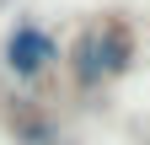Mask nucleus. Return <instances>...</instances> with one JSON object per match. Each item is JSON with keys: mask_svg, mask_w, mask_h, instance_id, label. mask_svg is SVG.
Wrapping results in <instances>:
<instances>
[{"mask_svg": "<svg viewBox=\"0 0 150 145\" xmlns=\"http://www.w3.org/2000/svg\"><path fill=\"white\" fill-rule=\"evenodd\" d=\"M129 65H134V32H129L118 16L91 22L81 38L70 43V75H75L81 92H91V86H102L112 75H123Z\"/></svg>", "mask_w": 150, "mask_h": 145, "instance_id": "1", "label": "nucleus"}, {"mask_svg": "<svg viewBox=\"0 0 150 145\" xmlns=\"http://www.w3.org/2000/svg\"><path fill=\"white\" fill-rule=\"evenodd\" d=\"M54 65H59V38H54L43 22L22 16V22L6 32V43H0V70H6L16 86H32V81H43Z\"/></svg>", "mask_w": 150, "mask_h": 145, "instance_id": "2", "label": "nucleus"}, {"mask_svg": "<svg viewBox=\"0 0 150 145\" xmlns=\"http://www.w3.org/2000/svg\"><path fill=\"white\" fill-rule=\"evenodd\" d=\"M6 124H11V134L16 145H54V129H48V118L43 113H32V107H6Z\"/></svg>", "mask_w": 150, "mask_h": 145, "instance_id": "3", "label": "nucleus"}, {"mask_svg": "<svg viewBox=\"0 0 150 145\" xmlns=\"http://www.w3.org/2000/svg\"><path fill=\"white\" fill-rule=\"evenodd\" d=\"M54 145H75V140H54Z\"/></svg>", "mask_w": 150, "mask_h": 145, "instance_id": "4", "label": "nucleus"}]
</instances>
